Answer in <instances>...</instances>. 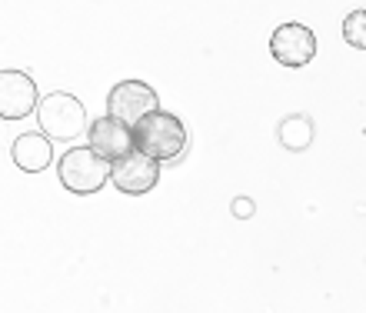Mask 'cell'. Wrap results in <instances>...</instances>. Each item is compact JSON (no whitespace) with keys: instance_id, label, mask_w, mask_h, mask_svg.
<instances>
[{"instance_id":"obj_12","label":"cell","mask_w":366,"mask_h":313,"mask_svg":"<svg viewBox=\"0 0 366 313\" xmlns=\"http://www.w3.org/2000/svg\"><path fill=\"white\" fill-rule=\"evenodd\" d=\"M230 214H233V217H240V220H247V217H253V214H257V207H253V200H250V197H233Z\"/></svg>"},{"instance_id":"obj_9","label":"cell","mask_w":366,"mask_h":313,"mask_svg":"<svg viewBox=\"0 0 366 313\" xmlns=\"http://www.w3.org/2000/svg\"><path fill=\"white\" fill-rule=\"evenodd\" d=\"M10 156L14 164L24 170V174H40L47 170L50 160H54V147H50V137L47 134H20L10 147Z\"/></svg>"},{"instance_id":"obj_4","label":"cell","mask_w":366,"mask_h":313,"mask_svg":"<svg viewBox=\"0 0 366 313\" xmlns=\"http://www.w3.org/2000/svg\"><path fill=\"white\" fill-rule=\"evenodd\" d=\"M160 110V97L157 90L144 80H120L110 94H107V114L117 120H124L127 127H137L144 117Z\"/></svg>"},{"instance_id":"obj_1","label":"cell","mask_w":366,"mask_h":313,"mask_svg":"<svg viewBox=\"0 0 366 313\" xmlns=\"http://www.w3.org/2000/svg\"><path fill=\"white\" fill-rule=\"evenodd\" d=\"M134 137H137V150L154 156L157 164H170V160H177L183 150L190 147L187 124L177 114H170V110H157V114L144 117L134 127Z\"/></svg>"},{"instance_id":"obj_8","label":"cell","mask_w":366,"mask_h":313,"mask_svg":"<svg viewBox=\"0 0 366 313\" xmlns=\"http://www.w3.org/2000/svg\"><path fill=\"white\" fill-rule=\"evenodd\" d=\"M160 180V164H157L154 156L140 154H127L124 160H117L114 164V177H110V184L127 197H140V194H150Z\"/></svg>"},{"instance_id":"obj_3","label":"cell","mask_w":366,"mask_h":313,"mask_svg":"<svg viewBox=\"0 0 366 313\" xmlns=\"http://www.w3.org/2000/svg\"><path fill=\"white\" fill-rule=\"evenodd\" d=\"M37 120L40 134H47L50 140H77L87 130V110H84L80 97H74L67 90H54L40 100Z\"/></svg>"},{"instance_id":"obj_11","label":"cell","mask_w":366,"mask_h":313,"mask_svg":"<svg viewBox=\"0 0 366 313\" xmlns=\"http://www.w3.org/2000/svg\"><path fill=\"white\" fill-rule=\"evenodd\" d=\"M343 40H347L350 47L366 50V7L347 14V20H343Z\"/></svg>"},{"instance_id":"obj_10","label":"cell","mask_w":366,"mask_h":313,"mask_svg":"<svg viewBox=\"0 0 366 313\" xmlns=\"http://www.w3.org/2000/svg\"><path fill=\"white\" fill-rule=\"evenodd\" d=\"M277 137L287 150L300 154V150H307L310 144H313V120H310L307 114H290V117L280 120Z\"/></svg>"},{"instance_id":"obj_6","label":"cell","mask_w":366,"mask_h":313,"mask_svg":"<svg viewBox=\"0 0 366 313\" xmlns=\"http://www.w3.org/2000/svg\"><path fill=\"white\" fill-rule=\"evenodd\" d=\"M270 54L280 67H307L317 57V34L303 24H280L270 37Z\"/></svg>"},{"instance_id":"obj_5","label":"cell","mask_w":366,"mask_h":313,"mask_svg":"<svg viewBox=\"0 0 366 313\" xmlns=\"http://www.w3.org/2000/svg\"><path fill=\"white\" fill-rule=\"evenodd\" d=\"M37 84L27 70H0V117L4 120H24L40 107Z\"/></svg>"},{"instance_id":"obj_7","label":"cell","mask_w":366,"mask_h":313,"mask_svg":"<svg viewBox=\"0 0 366 313\" xmlns=\"http://www.w3.org/2000/svg\"><path fill=\"white\" fill-rule=\"evenodd\" d=\"M87 147H94L97 154L117 164V160H124L127 154H134L137 150V137H134V127H127L124 120L110 117L104 114L100 120H94L87 130Z\"/></svg>"},{"instance_id":"obj_2","label":"cell","mask_w":366,"mask_h":313,"mask_svg":"<svg viewBox=\"0 0 366 313\" xmlns=\"http://www.w3.org/2000/svg\"><path fill=\"white\" fill-rule=\"evenodd\" d=\"M110 177H114V164L104 160L94 147H70L57 160V180L64 184V190L77 197H90L97 190H104Z\"/></svg>"}]
</instances>
